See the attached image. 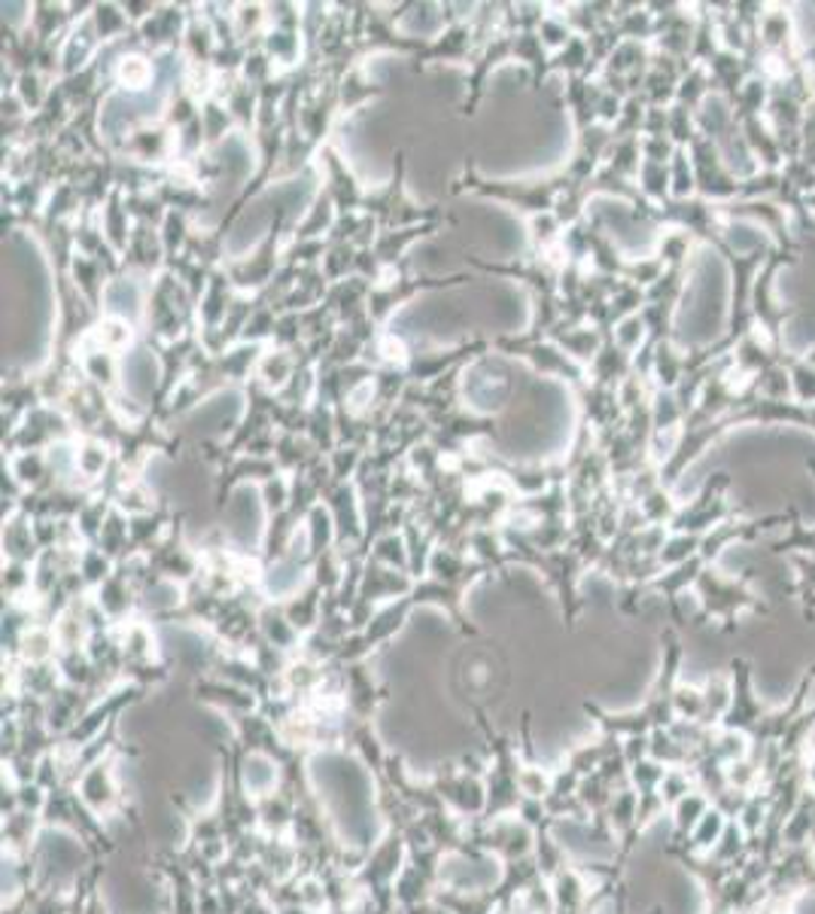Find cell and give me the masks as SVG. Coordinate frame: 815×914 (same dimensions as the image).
Here are the masks:
<instances>
[{
	"instance_id": "6da1fadb",
	"label": "cell",
	"mask_w": 815,
	"mask_h": 914,
	"mask_svg": "<svg viewBox=\"0 0 815 914\" xmlns=\"http://www.w3.org/2000/svg\"><path fill=\"white\" fill-rule=\"evenodd\" d=\"M813 686H815V665L810 668V671L803 673L801 680H798V686H794V692L788 695L786 704H779V707H773V711H767L764 719L758 723V729L748 735V741H752V753H764V750H770V747H776V743L786 738V731L791 729V723H794V719L806 711V701H810Z\"/></svg>"
},
{
	"instance_id": "7a4b0ae2",
	"label": "cell",
	"mask_w": 815,
	"mask_h": 914,
	"mask_svg": "<svg viewBox=\"0 0 815 914\" xmlns=\"http://www.w3.org/2000/svg\"><path fill=\"white\" fill-rule=\"evenodd\" d=\"M731 683H733V701L731 711L724 714L721 726L718 729H731V731H743V735H752L758 729V723L767 714V707L760 704V699L755 695V683H752V661L743 656H736L731 661Z\"/></svg>"
},
{
	"instance_id": "3957f363",
	"label": "cell",
	"mask_w": 815,
	"mask_h": 914,
	"mask_svg": "<svg viewBox=\"0 0 815 914\" xmlns=\"http://www.w3.org/2000/svg\"><path fill=\"white\" fill-rule=\"evenodd\" d=\"M770 893L794 897L801 900L803 893L815 890V851L806 847H782V854L776 857L770 878H767Z\"/></svg>"
},
{
	"instance_id": "277c9868",
	"label": "cell",
	"mask_w": 815,
	"mask_h": 914,
	"mask_svg": "<svg viewBox=\"0 0 815 914\" xmlns=\"http://www.w3.org/2000/svg\"><path fill=\"white\" fill-rule=\"evenodd\" d=\"M697 591H700V604L709 616H718L724 622H731L733 616L745 613V610H764L760 604L745 583H728V579H718L709 573H700L697 576Z\"/></svg>"
},
{
	"instance_id": "5b68a950",
	"label": "cell",
	"mask_w": 815,
	"mask_h": 914,
	"mask_svg": "<svg viewBox=\"0 0 815 914\" xmlns=\"http://www.w3.org/2000/svg\"><path fill=\"white\" fill-rule=\"evenodd\" d=\"M712 808V799L694 789L688 793L685 799L678 801L675 808H670V820H673V842H688V835L694 832V827L704 820V815Z\"/></svg>"
},
{
	"instance_id": "8992f818",
	"label": "cell",
	"mask_w": 815,
	"mask_h": 914,
	"mask_svg": "<svg viewBox=\"0 0 815 914\" xmlns=\"http://www.w3.org/2000/svg\"><path fill=\"white\" fill-rule=\"evenodd\" d=\"M80 796H83L85 805H88L92 811H98V815H104V811L110 808L113 799H116V786H113L107 765H92V769L83 774Z\"/></svg>"
},
{
	"instance_id": "52a82bcc",
	"label": "cell",
	"mask_w": 815,
	"mask_h": 914,
	"mask_svg": "<svg viewBox=\"0 0 815 914\" xmlns=\"http://www.w3.org/2000/svg\"><path fill=\"white\" fill-rule=\"evenodd\" d=\"M728 817L718 811L716 805L709 808L704 815V820L694 827V832L688 835V842H682L688 851H694V854H704V857H709L712 851H716V844L721 842V835H724V829H728Z\"/></svg>"
},
{
	"instance_id": "ba28073f",
	"label": "cell",
	"mask_w": 815,
	"mask_h": 914,
	"mask_svg": "<svg viewBox=\"0 0 815 914\" xmlns=\"http://www.w3.org/2000/svg\"><path fill=\"white\" fill-rule=\"evenodd\" d=\"M240 777H244V786H247L253 796H271V789L277 784V765H274V759H268L265 753H250V757L244 759Z\"/></svg>"
},
{
	"instance_id": "9c48e42d",
	"label": "cell",
	"mask_w": 815,
	"mask_h": 914,
	"mask_svg": "<svg viewBox=\"0 0 815 914\" xmlns=\"http://www.w3.org/2000/svg\"><path fill=\"white\" fill-rule=\"evenodd\" d=\"M813 823H815V789L806 793V799L798 805V811L788 817L786 829H782V844L786 847H806L813 839Z\"/></svg>"
},
{
	"instance_id": "30bf717a",
	"label": "cell",
	"mask_w": 815,
	"mask_h": 914,
	"mask_svg": "<svg viewBox=\"0 0 815 914\" xmlns=\"http://www.w3.org/2000/svg\"><path fill=\"white\" fill-rule=\"evenodd\" d=\"M770 808H773V799H770L767 786H760V789H755V793H748L743 811H740V817H736V823L743 827V832L748 835V839H758L760 832H764L767 820H770Z\"/></svg>"
},
{
	"instance_id": "8fae6325",
	"label": "cell",
	"mask_w": 815,
	"mask_h": 914,
	"mask_svg": "<svg viewBox=\"0 0 815 914\" xmlns=\"http://www.w3.org/2000/svg\"><path fill=\"white\" fill-rule=\"evenodd\" d=\"M491 842L496 851H503L506 857H523L530 851V829L518 823V820H503L496 823L491 832Z\"/></svg>"
},
{
	"instance_id": "7c38bea8",
	"label": "cell",
	"mask_w": 815,
	"mask_h": 914,
	"mask_svg": "<svg viewBox=\"0 0 815 914\" xmlns=\"http://www.w3.org/2000/svg\"><path fill=\"white\" fill-rule=\"evenodd\" d=\"M704 689L700 686L690 683H678L673 692V714L675 719H690V723H700L704 726Z\"/></svg>"
},
{
	"instance_id": "4fadbf2b",
	"label": "cell",
	"mask_w": 815,
	"mask_h": 914,
	"mask_svg": "<svg viewBox=\"0 0 815 914\" xmlns=\"http://www.w3.org/2000/svg\"><path fill=\"white\" fill-rule=\"evenodd\" d=\"M694 789H697V781H694V772H690V769H666L658 793H661V801L666 805V811H670V808H675V805L685 799L688 793H694Z\"/></svg>"
},
{
	"instance_id": "5bb4252c",
	"label": "cell",
	"mask_w": 815,
	"mask_h": 914,
	"mask_svg": "<svg viewBox=\"0 0 815 914\" xmlns=\"http://www.w3.org/2000/svg\"><path fill=\"white\" fill-rule=\"evenodd\" d=\"M283 914H310L308 909H290V912H283Z\"/></svg>"
},
{
	"instance_id": "9a60e30c",
	"label": "cell",
	"mask_w": 815,
	"mask_h": 914,
	"mask_svg": "<svg viewBox=\"0 0 815 914\" xmlns=\"http://www.w3.org/2000/svg\"><path fill=\"white\" fill-rule=\"evenodd\" d=\"M810 847H813V851H815V823H813V839H810Z\"/></svg>"
}]
</instances>
